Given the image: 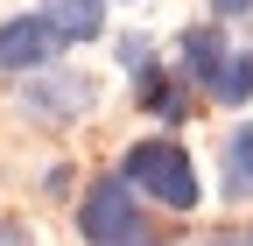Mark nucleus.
<instances>
[{
    "label": "nucleus",
    "mask_w": 253,
    "mask_h": 246,
    "mask_svg": "<svg viewBox=\"0 0 253 246\" xmlns=\"http://www.w3.org/2000/svg\"><path fill=\"white\" fill-rule=\"evenodd\" d=\"M120 176L141 190V204L176 211V218H190V211L204 204V176H197V162H190V148L176 134H141L120 155Z\"/></svg>",
    "instance_id": "obj_1"
},
{
    "label": "nucleus",
    "mask_w": 253,
    "mask_h": 246,
    "mask_svg": "<svg viewBox=\"0 0 253 246\" xmlns=\"http://www.w3.org/2000/svg\"><path fill=\"white\" fill-rule=\"evenodd\" d=\"M141 232H148V204H141V190L120 169L91 176L84 190H78V239L84 246H126V239H141Z\"/></svg>",
    "instance_id": "obj_2"
},
{
    "label": "nucleus",
    "mask_w": 253,
    "mask_h": 246,
    "mask_svg": "<svg viewBox=\"0 0 253 246\" xmlns=\"http://www.w3.org/2000/svg\"><path fill=\"white\" fill-rule=\"evenodd\" d=\"M91 106H99V78L91 71H36V78H21V113L28 120H49V127H71V120H84Z\"/></svg>",
    "instance_id": "obj_3"
},
{
    "label": "nucleus",
    "mask_w": 253,
    "mask_h": 246,
    "mask_svg": "<svg viewBox=\"0 0 253 246\" xmlns=\"http://www.w3.org/2000/svg\"><path fill=\"white\" fill-rule=\"evenodd\" d=\"M63 49H71V42H63L42 14H14V21H0V78H36V71L56 64Z\"/></svg>",
    "instance_id": "obj_4"
},
{
    "label": "nucleus",
    "mask_w": 253,
    "mask_h": 246,
    "mask_svg": "<svg viewBox=\"0 0 253 246\" xmlns=\"http://www.w3.org/2000/svg\"><path fill=\"white\" fill-rule=\"evenodd\" d=\"M134 106H141L162 134H176L183 120H190V106H197V91H190V78H183L176 64H141V71H134Z\"/></svg>",
    "instance_id": "obj_5"
},
{
    "label": "nucleus",
    "mask_w": 253,
    "mask_h": 246,
    "mask_svg": "<svg viewBox=\"0 0 253 246\" xmlns=\"http://www.w3.org/2000/svg\"><path fill=\"white\" fill-rule=\"evenodd\" d=\"M225 56H232V28H225V21H190L183 36H176V71L190 78V91H197V99L218 84Z\"/></svg>",
    "instance_id": "obj_6"
},
{
    "label": "nucleus",
    "mask_w": 253,
    "mask_h": 246,
    "mask_svg": "<svg viewBox=\"0 0 253 246\" xmlns=\"http://www.w3.org/2000/svg\"><path fill=\"white\" fill-rule=\"evenodd\" d=\"M36 14L63 42H99L106 36V0H36Z\"/></svg>",
    "instance_id": "obj_7"
},
{
    "label": "nucleus",
    "mask_w": 253,
    "mask_h": 246,
    "mask_svg": "<svg viewBox=\"0 0 253 246\" xmlns=\"http://www.w3.org/2000/svg\"><path fill=\"white\" fill-rule=\"evenodd\" d=\"M225 197L232 204L253 197V120H239V127L225 134Z\"/></svg>",
    "instance_id": "obj_8"
},
{
    "label": "nucleus",
    "mask_w": 253,
    "mask_h": 246,
    "mask_svg": "<svg viewBox=\"0 0 253 246\" xmlns=\"http://www.w3.org/2000/svg\"><path fill=\"white\" fill-rule=\"evenodd\" d=\"M211 106H253V49H232L225 71H218V84L204 91Z\"/></svg>",
    "instance_id": "obj_9"
},
{
    "label": "nucleus",
    "mask_w": 253,
    "mask_h": 246,
    "mask_svg": "<svg viewBox=\"0 0 253 246\" xmlns=\"http://www.w3.org/2000/svg\"><path fill=\"white\" fill-rule=\"evenodd\" d=\"M113 56H120V71H126V78H134L141 64H155V36H141V28H126V36L113 42Z\"/></svg>",
    "instance_id": "obj_10"
},
{
    "label": "nucleus",
    "mask_w": 253,
    "mask_h": 246,
    "mask_svg": "<svg viewBox=\"0 0 253 246\" xmlns=\"http://www.w3.org/2000/svg\"><path fill=\"white\" fill-rule=\"evenodd\" d=\"M42 197H56V204L78 197V169H71V162H49V169H42Z\"/></svg>",
    "instance_id": "obj_11"
},
{
    "label": "nucleus",
    "mask_w": 253,
    "mask_h": 246,
    "mask_svg": "<svg viewBox=\"0 0 253 246\" xmlns=\"http://www.w3.org/2000/svg\"><path fill=\"white\" fill-rule=\"evenodd\" d=\"M197 246H253V225H211Z\"/></svg>",
    "instance_id": "obj_12"
},
{
    "label": "nucleus",
    "mask_w": 253,
    "mask_h": 246,
    "mask_svg": "<svg viewBox=\"0 0 253 246\" xmlns=\"http://www.w3.org/2000/svg\"><path fill=\"white\" fill-rule=\"evenodd\" d=\"M211 21H225V28L232 21H253V0H211Z\"/></svg>",
    "instance_id": "obj_13"
},
{
    "label": "nucleus",
    "mask_w": 253,
    "mask_h": 246,
    "mask_svg": "<svg viewBox=\"0 0 253 246\" xmlns=\"http://www.w3.org/2000/svg\"><path fill=\"white\" fill-rule=\"evenodd\" d=\"M126 246H176V239H162V232H141V239H126Z\"/></svg>",
    "instance_id": "obj_14"
}]
</instances>
